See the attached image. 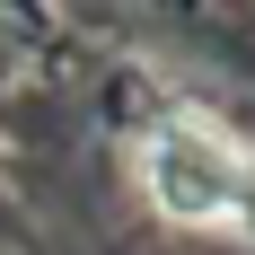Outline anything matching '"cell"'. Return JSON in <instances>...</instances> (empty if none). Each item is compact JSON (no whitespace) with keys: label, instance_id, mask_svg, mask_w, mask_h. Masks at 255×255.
<instances>
[{"label":"cell","instance_id":"6da1fadb","mask_svg":"<svg viewBox=\"0 0 255 255\" xmlns=\"http://www.w3.org/2000/svg\"><path fill=\"white\" fill-rule=\"evenodd\" d=\"M238 185H247V167H238L211 132L167 124L150 141V194L176 211V220H229V211H238Z\"/></svg>","mask_w":255,"mask_h":255}]
</instances>
